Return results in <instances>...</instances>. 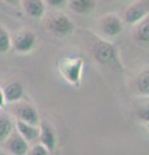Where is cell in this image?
<instances>
[{
    "mask_svg": "<svg viewBox=\"0 0 149 155\" xmlns=\"http://www.w3.org/2000/svg\"><path fill=\"white\" fill-rule=\"evenodd\" d=\"M91 52H92V56L96 60V62H99L100 65L112 67V69L122 70L119 57H118V52L112 43L99 39V40H96L92 44Z\"/></svg>",
    "mask_w": 149,
    "mask_h": 155,
    "instance_id": "6da1fadb",
    "label": "cell"
},
{
    "mask_svg": "<svg viewBox=\"0 0 149 155\" xmlns=\"http://www.w3.org/2000/svg\"><path fill=\"white\" fill-rule=\"evenodd\" d=\"M84 61L82 57H62L57 64L61 76L74 87H79L82 80Z\"/></svg>",
    "mask_w": 149,
    "mask_h": 155,
    "instance_id": "7a4b0ae2",
    "label": "cell"
},
{
    "mask_svg": "<svg viewBox=\"0 0 149 155\" xmlns=\"http://www.w3.org/2000/svg\"><path fill=\"white\" fill-rule=\"evenodd\" d=\"M47 27L55 36L65 38L74 31L75 26H74V22L68 16H65L62 13H56L49 17Z\"/></svg>",
    "mask_w": 149,
    "mask_h": 155,
    "instance_id": "3957f363",
    "label": "cell"
},
{
    "mask_svg": "<svg viewBox=\"0 0 149 155\" xmlns=\"http://www.w3.org/2000/svg\"><path fill=\"white\" fill-rule=\"evenodd\" d=\"M12 48L18 53H29L36 45V35L31 30H20L11 36Z\"/></svg>",
    "mask_w": 149,
    "mask_h": 155,
    "instance_id": "277c9868",
    "label": "cell"
},
{
    "mask_svg": "<svg viewBox=\"0 0 149 155\" xmlns=\"http://www.w3.org/2000/svg\"><path fill=\"white\" fill-rule=\"evenodd\" d=\"M149 14V0H137L128 5L124 11L123 18L124 22L128 25H136L144 17Z\"/></svg>",
    "mask_w": 149,
    "mask_h": 155,
    "instance_id": "5b68a950",
    "label": "cell"
},
{
    "mask_svg": "<svg viewBox=\"0 0 149 155\" xmlns=\"http://www.w3.org/2000/svg\"><path fill=\"white\" fill-rule=\"evenodd\" d=\"M99 27L104 35L109 38L118 36L123 31L122 21L113 13L105 14L104 17H101V19L99 21Z\"/></svg>",
    "mask_w": 149,
    "mask_h": 155,
    "instance_id": "8992f818",
    "label": "cell"
},
{
    "mask_svg": "<svg viewBox=\"0 0 149 155\" xmlns=\"http://www.w3.org/2000/svg\"><path fill=\"white\" fill-rule=\"evenodd\" d=\"M5 147L12 155H26L29 149V142L18 133H12L5 141Z\"/></svg>",
    "mask_w": 149,
    "mask_h": 155,
    "instance_id": "52a82bcc",
    "label": "cell"
},
{
    "mask_svg": "<svg viewBox=\"0 0 149 155\" xmlns=\"http://www.w3.org/2000/svg\"><path fill=\"white\" fill-rule=\"evenodd\" d=\"M38 140L49 153L53 151L57 145V137L53 129L47 123H39V137H38Z\"/></svg>",
    "mask_w": 149,
    "mask_h": 155,
    "instance_id": "ba28073f",
    "label": "cell"
},
{
    "mask_svg": "<svg viewBox=\"0 0 149 155\" xmlns=\"http://www.w3.org/2000/svg\"><path fill=\"white\" fill-rule=\"evenodd\" d=\"M22 8L32 18H42L46 13L44 0H21Z\"/></svg>",
    "mask_w": 149,
    "mask_h": 155,
    "instance_id": "9c48e42d",
    "label": "cell"
},
{
    "mask_svg": "<svg viewBox=\"0 0 149 155\" xmlns=\"http://www.w3.org/2000/svg\"><path fill=\"white\" fill-rule=\"evenodd\" d=\"M17 118L18 120H22V122L32 125H39L40 123L39 114H38L34 106L31 105H21L17 109Z\"/></svg>",
    "mask_w": 149,
    "mask_h": 155,
    "instance_id": "30bf717a",
    "label": "cell"
},
{
    "mask_svg": "<svg viewBox=\"0 0 149 155\" xmlns=\"http://www.w3.org/2000/svg\"><path fill=\"white\" fill-rule=\"evenodd\" d=\"M16 128H17V133L22 136L29 143L34 142L35 140H38V137H39V125L27 124L25 122H22V120L17 119Z\"/></svg>",
    "mask_w": 149,
    "mask_h": 155,
    "instance_id": "8fae6325",
    "label": "cell"
},
{
    "mask_svg": "<svg viewBox=\"0 0 149 155\" xmlns=\"http://www.w3.org/2000/svg\"><path fill=\"white\" fill-rule=\"evenodd\" d=\"M135 40L141 45H149V14L144 17L140 22L136 23L135 32H134Z\"/></svg>",
    "mask_w": 149,
    "mask_h": 155,
    "instance_id": "7c38bea8",
    "label": "cell"
},
{
    "mask_svg": "<svg viewBox=\"0 0 149 155\" xmlns=\"http://www.w3.org/2000/svg\"><path fill=\"white\" fill-rule=\"evenodd\" d=\"M68 4L71 11L82 14V16H87V14L92 13L96 7L95 0H68Z\"/></svg>",
    "mask_w": 149,
    "mask_h": 155,
    "instance_id": "4fadbf2b",
    "label": "cell"
},
{
    "mask_svg": "<svg viewBox=\"0 0 149 155\" xmlns=\"http://www.w3.org/2000/svg\"><path fill=\"white\" fill-rule=\"evenodd\" d=\"M4 97H5V102H17L23 97V87L18 83V81H13L5 85V88H3Z\"/></svg>",
    "mask_w": 149,
    "mask_h": 155,
    "instance_id": "5bb4252c",
    "label": "cell"
},
{
    "mask_svg": "<svg viewBox=\"0 0 149 155\" xmlns=\"http://www.w3.org/2000/svg\"><path fill=\"white\" fill-rule=\"evenodd\" d=\"M135 89L139 94L149 96V70L143 71L135 79Z\"/></svg>",
    "mask_w": 149,
    "mask_h": 155,
    "instance_id": "9a60e30c",
    "label": "cell"
},
{
    "mask_svg": "<svg viewBox=\"0 0 149 155\" xmlns=\"http://www.w3.org/2000/svg\"><path fill=\"white\" fill-rule=\"evenodd\" d=\"M13 133V122L8 116H0V142H5Z\"/></svg>",
    "mask_w": 149,
    "mask_h": 155,
    "instance_id": "2e32d148",
    "label": "cell"
},
{
    "mask_svg": "<svg viewBox=\"0 0 149 155\" xmlns=\"http://www.w3.org/2000/svg\"><path fill=\"white\" fill-rule=\"evenodd\" d=\"M12 48V43H11V35L8 34L5 28H3L0 26V54L7 53L9 49Z\"/></svg>",
    "mask_w": 149,
    "mask_h": 155,
    "instance_id": "e0dca14e",
    "label": "cell"
},
{
    "mask_svg": "<svg viewBox=\"0 0 149 155\" xmlns=\"http://www.w3.org/2000/svg\"><path fill=\"white\" fill-rule=\"evenodd\" d=\"M26 155H49V151H48L42 143H38L29 149Z\"/></svg>",
    "mask_w": 149,
    "mask_h": 155,
    "instance_id": "ac0fdd59",
    "label": "cell"
},
{
    "mask_svg": "<svg viewBox=\"0 0 149 155\" xmlns=\"http://www.w3.org/2000/svg\"><path fill=\"white\" fill-rule=\"evenodd\" d=\"M137 115H139V118H140L143 122L149 123V102L141 106L140 110L137 111Z\"/></svg>",
    "mask_w": 149,
    "mask_h": 155,
    "instance_id": "d6986e66",
    "label": "cell"
},
{
    "mask_svg": "<svg viewBox=\"0 0 149 155\" xmlns=\"http://www.w3.org/2000/svg\"><path fill=\"white\" fill-rule=\"evenodd\" d=\"M44 2L55 9H62L68 5V0H44Z\"/></svg>",
    "mask_w": 149,
    "mask_h": 155,
    "instance_id": "ffe728a7",
    "label": "cell"
},
{
    "mask_svg": "<svg viewBox=\"0 0 149 155\" xmlns=\"http://www.w3.org/2000/svg\"><path fill=\"white\" fill-rule=\"evenodd\" d=\"M4 105H5V97H4V92H3V89L0 88V109H2Z\"/></svg>",
    "mask_w": 149,
    "mask_h": 155,
    "instance_id": "44dd1931",
    "label": "cell"
},
{
    "mask_svg": "<svg viewBox=\"0 0 149 155\" xmlns=\"http://www.w3.org/2000/svg\"><path fill=\"white\" fill-rule=\"evenodd\" d=\"M4 3H8V4H11V5H20V3H21V0H3Z\"/></svg>",
    "mask_w": 149,
    "mask_h": 155,
    "instance_id": "7402d4cb",
    "label": "cell"
},
{
    "mask_svg": "<svg viewBox=\"0 0 149 155\" xmlns=\"http://www.w3.org/2000/svg\"><path fill=\"white\" fill-rule=\"evenodd\" d=\"M147 128H148V130H149V123H147Z\"/></svg>",
    "mask_w": 149,
    "mask_h": 155,
    "instance_id": "603a6c76",
    "label": "cell"
}]
</instances>
